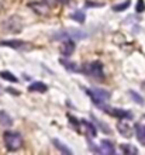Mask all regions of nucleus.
Masks as SVG:
<instances>
[{
    "mask_svg": "<svg viewBox=\"0 0 145 155\" xmlns=\"http://www.w3.org/2000/svg\"><path fill=\"white\" fill-rule=\"evenodd\" d=\"M3 141L8 151H17L23 147V137L17 131H6L3 134Z\"/></svg>",
    "mask_w": 145,
    "mask_h": 155,
    "instance_id": "f257e3e1",
    "label": "nucleus"
},
{
    "mask_svg": "<svg viewBox=\"0 0 145 155\" xmlns=\"http://www.w3.org/2000/svg\"><path fill=\"white\" fill-rule=\"evenodd\" d=\"M81 72H83L87 76L96 78V79H104V71H103V64L100 61H93L85 64L81 68Z\"/></svg>",
    "mask_w": 145,
    "mask_h": 155,
    "instance_id": "f03ea898",
    "label": "nucleus"
},
{
    "mask_svg": "<svg viewBox=\"0 0 145 155\" xmlns=\"http://www.w3.org/2000/svg\"><path fill=\"white\" fill-rule=\"evenodd\" d=\"M86 93L90 96L92 102L94 104H97L99 107H104L110 100V92L109 90H104V89H87Z\"/></svg>",
    "mask_w": 145,
    "mask_h": 155,
    "instance_id": "7ed1b4c3",
    "label": "nucleus"
},
{
    "mask_svg": "<svg viewBox=\"0 0 145 155\" xmlns=\"http://www.w3.org/2000/svg\"><path fill=\"white\" fill-rule=\"evenodd\" d=\"M87 37V34L85 31H81V30H75V28H68V30H61L58 33H55L52 35L54 40H83V38Z\"/></svg>",
    "mask_w": 145,
    "mask_h": 155,
    "instance_id": "20e7f679",
    "label": "nucleus"
},
{
    "mask_svg": "<svg viewBox=\"0 0 145 155\" xmlns=\"http://www.w3.org/2000/svg\"><path fill=\"white\" fill-rule=\"evenodd\" d=\"M4 28L7 33H20L23 28V23H21L20 17L12 16L10 18H7V21L4 23Z\"/></svg>",
    "mask_w": 145,
    "mask_h": 155,
    "instance_id": "39448f33",
    "label": "nucleus"
},
{
    "mask_svg": "<svg viewBox=\"0 0 145 155\" xmlns=\"http://www.w3.org/2000/svg\"><path fill=\"white\" fill-rule=\"evenodd\" d=\"M103 110L106 111V113H109V114H111L113 117H117L120 118V120H124V118H133V114L130 113V111L127 110H123V109H111V107H101Z\"/></svg>",
    "mask_w": 145,
    "mask_h": 155,
    "instance_id": "423d86ee",
    "label": "nucleus"
},
{
    "mask_svg": "<svg viewBox=\"0 0 145 155\" xmlns=\"http://www.w3.org/2000/svg\"><path fill=\"white\" fill-rule=\"evenodd\" d=\"M75 48H76L75 40H64L62 45H61V54L64 57H71L73 54V51H75Z\"/></svg>",
    "mask_w": 145,
    "mask_h": 155,
    "instance_id": "0eeeda50",
    "label": "nucleus"
},
{
    "mask_svg": "<svg viewBox=\"0 0 145 155\" xmlns=\"http://www.w3.org/2000/svg\"><path fill=\"white\" fill-rule=\"evenodd\" d=\"M99 154L114 155L116 154V147L113 145L111 141H109V140H103V141L99 144Z\"/></svg>",
    "mask_w": 145,
    "mask_h": 155,
    "instance_id": "6e6552de",
    "label": "nucleus"
},
{
    "mask_svg": "<svg viewBox=\"0 0 145 155\" xmlns=\"http://www.w3.org/2000/svg\"><path fill=\"white\" fill-rule=\"evenodd\" d=\"M77 123H79V126L83 128V133H86V134L89 135V137H96V127L93 126V123L87 121V120H85V118H82V120H77Z\"/></svg>",
    "mask_w": 145,
    "mask_h": 155,
    "instance_id": "1a4fd4ad",
    "label": "nucleus"
},
{
    "mask_svg": "<svg viewBox=\"0 0 145 155\" xmlns=\"http://www.w3.org/2000/svg\"><path fill=\"white\" fill-rule=\"evenodd\" d=\"M0 47H10V48L14 49H21L27 47V42L21 40H3L0 41Z\"/></svg>",
    "mask_w": 145,
    "mask_h": 155,
    "instance_id": "9d476101",
    "label": "nucleus"
},
{
    "mask_svg": "<svg viewBox=\"0 0 145 155\" xmlns=\"http://www.w3.org/2000/svg\"><path fill=\"white\" fill-rule=\"evenodd\" d=\"M117 130H118V133H120L123 137H125V138H130V137L133 135V128H131V126H130L127 121L117 123Z\"/></svg>",
    "mask_w": 145,
    "mask_h": 155,
    "instance_id": "9b49d317",
    "label": "nucleus"
},
{
    "mask_svg": "<svg viewBox=\"0 0 145 155\" xmlns=\"http://www.w3.org/2000/svg\"><path fill=\"white\" fill-rule=\"evenodd\" d=\"M30 7L35 13L41 14V16H45V14H48V12H49V6L45 3L44 0L40 2V3H30Z\"/></svg>",
    "mask_w": 145,
    "mask_h": 155,
    "instance_id": "f8f14e48",
    "label": "nucleus"
},
{
    "mask_svg": "<svg viewBox=\"0 0 145 155\" xmlns=\"http://www.w3.org/2000/svg\"><path fill=\"white\" fill-rule=\"evenodd\" d=\"M30 92H38V93H45L48 90V86L45 85L44 82H32L28 86Z\"/></svg>",
    "mask_w": 145,
    "mask_h": 155,
    "instance_id": "ddd939ff",
    "label": "nucleus"
},
{
    "mask_svg": "<svg viewBox=\"0 0 145 155\" xmlns=\"http://www.w3.org/2000/svg\"><path fill=\"white\" fill-rule=\"evenodd\" d=\"M52 144H54V147L57 148L59 152H62V154H65V155H72V150H71V148H68L64 143H62V141H59L58 138H54L52 140Z\"/></svg>",
    "mask_w": 145,
    "mask_h": 155,
    "instance_id": "4468645a",
    "label": "nucleus"
},
{
    "mask_svg": "<svg viewBox=\"0 0 145 155\" xmlns=\"http://www.w3.org/2000/svg\"><path fill=\"white\" fill-rule=\"evenodd\" d=\"M13 124V118L6 113L4 110H0V126L2 127H10Z\"/></svg>",
    "mask_w": 145,
    "mask_h": 155,
    "instance_id": "2eb2a0df",
    "label": "nucleus"
},
{
    "mask_svg": "<svg viewBox=\"0 0 145 155\" xmlns=\"http://www.w3.org/2000/svg\"><path fill=\"white\" fill-rule=\"evenodd\" d=\"M71 18L75 21H77V23H81V24H83L86 20V13L83 12V10H76L75 13H72L71 14Z\"/></svg>",
    "mask_w": 145,
    "mask_h": 155,
    "instance_id": "dca6fc26",
    "label": "nucleus"
},
{
    "mask_svg": "<svg viewBox=\"0 0 145 155\" xmlns=\"http://www.w3.org/2000/svg\"><path fill=\"white\" fill-rule=\"evenodd\" d=\"M135 133H137L138 141H140L142 145H145V127L141 126V124H137V126H135Z\"/></svg>",
    "mask_w": 145,
    "mask_h": 155,
    "instance_id": "f3484780",
    "label": "nucleus"
},
{
    "mask_svg": "<svg viewBox=\"0 0 145 155\" xmlns=\"http://www.w3.org/2000/svg\"><path fill=\"white\" fill-rule=\"evenodd\" d=\"M61 64L65 66V69L72 71V72H77V71H81L76 66V64H75V62H71V61H68V59H61Z\"/></svg>",
    "mask_w": 145,
    "mask_h": 155,
    "instance_id": "a211bd4d",
    "label": "nucleus"
},
{
    "mask_svg": "<svg viewBox=\"0 0 145 155\" xmlns=\"http://www.w3.org/2000/svg\"><path fill=\"white\" fill-rule=\"evenodd\" d=\"M0 78L4 79V81H8V82H13V83H17L18 79H17L12 72H8V71H3V72H0Z\"/></svg>",
    "mask_w": 145,
    "mask_h": 155,
    "instance_id": "6ab92c4d",
    "label": "nucleus"
},
{
    "mask_svg": "<svg viewBox=\"0 0 145 155\" xmlns=\"http://www.w3.org/2000/svg\"><path fill=\"white\" fill-rule=\"evenodd\" d=\"M121 152L123 154H138V150L135 147H133V145H130V144H123L120 147Z\"/></svg>",
    "mask_w": 145,
    "mask_h": 155,
    "instance_id": "aec40b11",
    "label": "nucleus"
},
{
    "mask_svg": "<svg viewBox=\"0 0 145 155\" xmlns=\"http://www.w3.org/2000/svg\"><path fill=\"white\" fill-rule=\"evenodd\" d=\"M130 4H131V0H125V2H123V3H120V4H114L113 10L114 12H123V10L130 7Z\"/></svg>",
    "mask_w": 145,
    "mask_h": 155,
    "instance_id": "412c9836",
    "label": "nucleus"
},
{
    "mask_svg": "<svg viewBox=\"0 0 145 155\" xmlns=\"http://www.w3.org/2000/svg\"><path fill=\"white\" fill-rule=\"evenodd\" d=\"M128 93H130V96L134 99V102H135V103H138V104H144V99H142L141 96L137 93V92H134V90H130Z\"/></svg>",
    "mask_w": 145,
    "mask_h": 155,
    "instance_id": "4be33fe9",
    "label": "nucleus"
},
{
    "mask_svg": "<svg viewBox=\"0 0 145 155\" xmlns=\"http://www.w3.org/2000/svg\"><path fill=\"white\" fill-rule=\"evenodd\" d=\"M135 10H137V13H142V12H144V10H145V2H144V0H138Z\"/></svg>",
    "mask_w": 145,
    "mask_h": 155,
    "instance_id": "5701e85b",
    "label": "nucleus"
},
{
    "mask_svg": "<svg viewBox=\"0 0 145 155\" xmlns=\"http://www.w3.org/2000/svg\"><path fill=\"white\" fill-rule=\"evenodd\" d=\"M86 6H93V7H101V6H103V3H94V2H86Z\"/></svg>",
    "mask_w": 145,
    "mask_h": 155,
    "instance_id": "b1692460",
    "label": "nucleus"
},
{
    "mask_svg": "<svg viewBox=\"0 0 145 155\" xmlns=\"http://www.w3.org/2000/svg\"><path fill=\"white\" fill-rule=\"evenodd\" d=\"M44 2H45L47 4H48L49 7H54V6H55V4L58 3V0H44Z\"/></svg>",
    "mask_w": 145,
    "mask_h": 155,
    "instance_id": "393cba45",
    "label": "nucleus"
},
{
    "mask_svg": "<svg viewBox=\"0 0 145 155\" xmlns=\"http://www.w3.org/2000/svg\"><path fill=\"white\" fill-rule=\"evenodd\" d=\"M58 3H59V4H68L69 0H58Z\"/></svg>",
    "mask_w": 145,
    "mask_h": 155,
    "instance_id": "a878e982",
    "label": "nucleus"
}]
</instances>
